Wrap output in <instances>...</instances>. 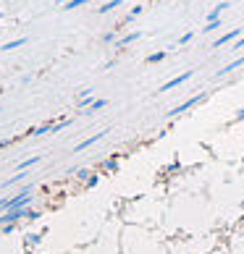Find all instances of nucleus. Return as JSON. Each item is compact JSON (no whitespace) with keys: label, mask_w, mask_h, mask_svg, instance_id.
Segmentation results:
<instances>
[{"label":"nucleus","mask_w":244,"mask_h":254,"mask_svg":"<svg viewBox=\"0 0 244 254\" xmlns=\"http://www.w3.org/2000/svg\"><path fill=\"white\" fill-rule=\"evenodd\" d=\"M186 79H189V73H181L179 79H171V81H168V84H163V87H161V92H168V89L179 87V84H181V81H186Z\"/></svg>","instance_id":"1"},{"label":"nucleus","mask_w":244,"mask_h":254,"mask_svg":"<svg viewBox=\"0 0 244 254\" xmlns=\"http://www.w3.org/2000/svg\"><path fill=\"white\" fill-rule=\"evenodd\" d=\"M26 42V37H21V40H13V42H5L3 50H13V48H21V45Z\"/></svg>","instance_id":"4"},{"label":"nucleus","mask_w":244,"mask_h":254,"mask_svg":"<svg viewBox=\"0 0 244 254\" xmlns=\"http://www.w3.org/2000/svg\"><path fill=\"white\" fill-rule=\"evenodd\" d=\"M84 3H89V0H69V3H66V11H74V8H79Z\"/></svg>","instance_id":"5"},{"label":"nucleus","mask_w":244,"mask_h":254,"mask_svg":"<svg viewBox=\"0 0 244 254\" xmlns=\"http://www.w3.org/2000/svg\"><path fill=\"white\" fill-rule=\"evenodd\" d=\"M242 45H244V37H242V42H239V48H242Z\"/></svg>","instance_id":"8"},{"label":"nucleus","mask_w":244,"mask_h":254,"mask_svg":"<svg viewBox=\"0 0 244 254\" xmlns=\"http://www.w3.org/2000/svg\"><path fill=\"white\" fill-rule=\"evenodd\" d=\"M100 136H105V134H97V136H89V139H87V142H81V144H77V152H81V149H87L89 144H95V142H97V139H100Z\"/></svg>","instance_id":"3"},{"label":"nucleus","mask_w":244,"mask_h":254,"mask_svg":"<svg viewBox=\"0 0 244 254\" xmlns=\"http://www.w3.org/2000/svg\"><path fill=\"white\" fill-rule=\"evenodd\" d=\"M37 160H40V157H29V160H24V163H21V165H18V171H21V173H24V171H26V168H32V165L37 163Z\"/></svg>","instance_id":"6"},{"label":"nucleus","mask_w":244,"mask_h":254,"mask_svg":"<svg viewBox=\"0 0 244 254\" xmlns=\"http://www.w3.org/2000/svg\"><path fill=\"white\" fill-rule=\"evenodd\" d=\"M116 5H121V0H110V3H105L100 8V11H110V8H116Z\"/></svg>","instance_id":"7"},{"label":"nucleus","mask_w":244,"mask_h":254,"mask_svg":"<svg viewBox=\"0 0 244 254\" xmlns=\"http://www.w3.org/2000/svg\"><path fill=\"white\" fill-rule=\"evenodd\" d=\"M234 37H239V29H234V32H229V34H223L221 40H215V48H221V45H226V42H231Z\"/></svg>","instance_id":"2"}]
</instances>
